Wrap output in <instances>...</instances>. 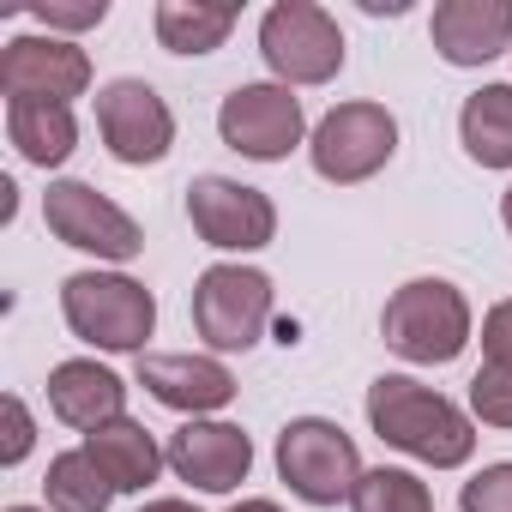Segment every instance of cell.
I'll return each mask as SVG.
<instances>
[{"mask_svg": "<svg viewBox=\"0 0 512 512\" xmlns=\"http://www.w3.org/2000/svg\"><path fill=\"white\" fill-rule=\"evenodd\" d=\"M368 428L392 452H404V458H416L428 470H458V464L476 458L470 410H458L446 392L422 386L416 374H380L368 386Z\"/></svg>", "mask_w": 512, "mask_h": 512, "instance_id": "1", "label": "cell"}, {"mask_svg": "<svg viewBox=\"0 0 512 512\" xmlns=\"http://www.w3.org/2000/svg\"><path fill=\"white\" fill-rule=\"evenodd\" d=\"M380 338L392 356H404L410 368H446L464 356V344L476 338V314L470 296L446 278H410L386 296L380 308Z\"/></svg>", "mask_w": 512, "mask_h": 512, "instance_id": "2", "label": "cell"}, {"mask_svg": "<svg viewBox=\"0 0 512 512\" xmlns=\"http://www.w3.org/2000/svg\"><path fill=\"white\" fill-rule=\"evenodd\" d=\"M61 320L79 344H91L103 356H145V344L157 332V296L127 272L91 266L61 284Z\"/></svg>", "mask_w": 512, "mask_h": 512, "instance_id": "3", "label": "cell"}, {"mask_svg": "<svg viewBox=\"0 0 512 512\" xmlns=\"http://www.w3.org/2000/svg\"><path fill=\"white\" fill-rule=\"evenodd\" d=\"M272 302H278V290L260 266L217 260L193 278V332L205 338L211 356H241L266 338Z\"/></svg>", "mask_w": 512, "mask_h": 512, "instance_id": "4", "label": "cell"}, {"mask_svg": "<svg viewBox=\"0 0 512 512\" xmlns=\"http://www.w3.org/2000/svg\"><path fill=\"white\" fill-rule=\"evenodd\" d=\"M308 157H314V175L332 187L374 181L398 157V115L386 103H368V97L332 103L308 133Z\"/></svg>", "mask_w": 512, "mask_h": 512, "instance_id": "5", "label": "cell"}, {"mask_svg": "<svg viewBox=\"0 0 512 512\" xmlns=\"http://www.w3.org/2000/svg\"><path fill=\"white\" fill-rule=\"evenodd\" d=\"M260 61L278 85H332L344 73V31L320 0H278L260 19Z\"/></svg>", "mask_w": 512, "mask_h": 512, "instance_id": "6", "label": "cell"}, {"mask_svg": "<svg viewBox=\"0 0 512 512\" xmlns=\"http://www.w3.org/2000/svg\"><path fill=\"white\" fill-rule=\"evenodd\" d=\"M43 223L55 241H67L73 253H91L97 266L121 272L127 260L145 253V229L127 205H115L109 193H97L91 181H49L43 193Z\"/></svg>", "mask_w": 512, "mask_h": 512, "instance_id": "7", "label": "cell"}, {"mask_svg": "<svg viewBox=\"0 0 512 512\" xmlns=\"http://www.w3.org/2000/svg\"><path fill=\"white\" fill-rule=\"evenodd\" d=\"M278 476L302 506H338L362 482V452L332 416H296L278 434Z\"/></svg>", "mask_w": 512, "mask_h": 512, "instance_id": "8", "label": "cell"}, {"mask_svg": "<svg viewBox=\"0 0 512 512\" xmlns=\"http://www.w3.org/2000/svg\"><path fill=\"white\" fill-rule=\"evenodd\" d=\"M308 109L290 85L278 79H253V85H235L223 103H217V139L247 157V163H284L296 145H308Z\"/></svg>", "mask_w": 512, "mask_h": 512, "instance_id": "9", "label": "cell"}, {"mask_svg": "<svg viewBox=\"0 0 512 512\" xmlns=\"http://www.w3.org/2000/svg\"><path fill=\"white\" fill-rule=\"evenodd\" d=\"M187 223L217 253H260L278 241V205L272 193L247 187L235 175H193L187 181Z\"/></svg>", "mask_w": 512, "mask_h": 512, "instance_id": "10", "label": "cell"}, {"mask_svg": "<svg viewBox=\"0 0 512 512\" xmlns=\"http://www.w3.org/2000/svg\"><path fill=\"white\" fill-rule=\"evenodd\" d=\"M91 91V55L73 37L25 31L0 49V97L7 103H67Z\"/></svg>", "mask_w": 512, "mask_h": 512, "instance_id": "11", "label": "cell"}, {"mask_svg": "<svg viewBox=\"0 0 512 512\" xmlns=\"http://www.w3.org/2000/svg\"><path fill=\"white\" fill-rule=\"evenodd\" d=\"M97 133H103L109 157L127 169L163 163L175 151V115H169L163 91L145 79H109L97 91Z\"/></svg>", "mask_w": 512, "mask_h": 512, "instance_id": "12", "label": "cell"}, {"mask_svg": "<svg viewBox=\"0 0 512 512\" xmlns=\"http://www.w3.org/2000/svg\"><path fill=\"white\" fill-rule=\"evenodd\" d=\"M169 470L175 482L199 488V494H235L253 470V440L247 428L223 422V416H199V422H181L169 434Z\"/></svg>", "mask_w": 512, "mask_h": 512, "instance_id": "13", "label": "cell"}, {"mask_svg": "<svg viewBox=\"0 0 512 512\" xmlns=\"http://www.w3.org/2000/svg\"><path fill=\"white\" fill-rule=\"evenodd\" d=\"M139 386H145L163 410H175V416H187V422L229 410L235 392H241L223 356H193V350H175V356H139Z\"/></svg>", "mask_w": 512, "mask_h": 512, "instance_id": "14", "label": "cell"}, {"mask_svg": "<svg viewBox=\"0 0 512 512\" xmlns=\"http://www.w3.org/2000/svg\"><path fill=\"white\" fill-rule=\"evenodd\" d=\"M428 37L446 67H488L512 55V0H440Z\"/></svg>", "mask_w": 512, "mask_h": 512, "instance_id": "15", "label": "cell"}, {"mask_svg": "<svg viewBox=\"0 0 512 512\" xmlns=\"http://www.w3.org/2000/svg\"><path fill=\"white\" fill-rule=\"evenodd\" d=\"M49 410H55L67 428L91 434V428L127 416V380H121L109 362H97V356L55 362V368H49Z\"/></svg>", "mask_w": 512, "mask_h": 512, "instance_id": "16", "label": "cell"}, {"mask_svg": "<svg viewBox=\"0 0 512 512\" xmlns=\"http://www.w3.org/2000/svg\"><path fill=\"white\" fill-rule=\"evenodd\" d=\"M79 446L97 458V470L115 482V494H145L163 470H169V452L157 446V434L133 416H115L91 434H79Z\"/></svg>", "mask_w": 512, "mask_h": 512, "instance_id": "17", "label": "cell"}, {"mask_svg": "<svg viewBox=\"0 0 512 512\" xmlns=\"http://www.w3.org/2000/svg\"><path fill=\"white\" fill-rule=\"evenodd\" d=\"M241 25V7L229 0H157L151 31L169 55H211L229 43V31Z\"/></svg>", "mask_w": 512, "mask_h": 512, "instance_id": "18", "label": "cell"}, {"mask_svg": "<svg viewBox=\"0 0 512 512\" xmlns=\"http://www.w3.org/2000/svg\"><path fill=\"white\" fill-rule=\"evenodd\" d=\"M7 139L31 169H61L79 151V121L67 103H7Z\"/></svg>", "mask_w": 512, "mask_h": 512, "instance_id": "19", "label": "cell"}, {"mask_svg": "<svg viewBox=\"0 0 512 512\" xmlns=\"http://www.w3.org/2000/svg\"><path fill=\"white\" fill-rule=\"evenodd\" d=\"M458 139L470 163L482 169H512V85H482L458 109Z\"/></svg>", "mask_w": 512, "mask_h": 512, "instance_id": "20", "label": "cell"}, {"mask_svg": "<svg viewBox=\"0 0 512 512\" xmlns=\"http://www.w3.org/2000/svg\"><path fill=\"white\" fill-rule=\"evenodd\" d=\"M43 506H49V512H109V506H115V482L97 470V458H91L85 446H67V452L49 458Z\"/></svg>", "mask_w": 512, "mask_h": 512, "instance_id": "21", "label": "cell"}, {"mask_svg": "<svg viewBox=\"0 0 512 512\" xmlns=\"http://www.w3.org/2000/svg\"><path fill=\"white\" fill-rule=\"evenodd\" d=\"M350 512H434V494L416 470L374 464V470H362V482L350 494Z\"/></svg>", "mask_w": 512, "mask_h": 512, "instance_id": "22", "label": "cell"}, {"mask_svg": "<svg viewBox=\"0 0 512 512\" xmlns=\"http://www.w3.org/2000/svg\"><path fill=\"white\" fill-rule=\"evenodd\" d=\"M470 422L482 428H512V368L482 362L470 374Z\"/></svg>", "mask_w": 512, "mask_h": 512, "instance_id": "23", "label": "cell"}, {"mask_svg": "<svg viewBox=\"0 0 512 512\" xmlns=\"http://www.w3.org/2000/svg\"><path fill=\"white\" fill-rule=\"evenodd\" d=\"M31 19H37L49 37H73V43H79V31H97V25L109 19V0H37Z\"/></svg>", "mask_w": 512, "mask_h": 512, "instance_id": "24", "label": "cell"}, {"mask_svg": "<svg viewBox=\"0 0 512 512\" xmlns=\"http://www.w3.org/2000/svg\"><path fill=\"white\" fill-rule=\"evenodd\" d=\"M458 512H512V458L482 464V470L458 488Z\"/></svg>", "mask_w": 512, "mask_h": 512, "instance_id": "25", "label": "cell"}, {"mask_svg": "<svg viewBox=\"0 0 512 512\" xmlns=\"http://www.w3.org/2000/svg\"><path fill=\"white\" fill-rule=\"evenodd\" d=\"M0 416H7V428H0V434H7V440H0V464L19 470V464L31 458V446H37V416H31V404H25L19 392L0 398Z\"/></svg>", "mask_w": 512, "mask_h": 512, "instance_id": "26", "label": "cell"}, {"mask_svg": "<svg viewBox=\"0 0 512 512\" xmlns=\"http://www.w3.org/2000/svg\"><path fill=\"white\" fill-rule=\"evenodd\" d=\"M482 362L512 368V296L494 302V308L482 314Z\"/></svg>", "mask_w": 512, "mask_h": 512, "instance_id": "27", "label": "cell"}, {"mask_svg": "<svg viewBox=\"0 0 512 512\" xmlns=\"http://www.w3.org/2000/svg\"><path fill=\"white\" fill-rule=\"evenodd\" d=\"M139 512H199L193 500H181V494H163V500H145Z\"/></svg>", "mask_w": 512, "mask_h": 512, "instance_id": "28", "label": "cell"}, {"mask_svg": "<svg viewBox=\"0 0 512 512\" xmlns=\"http://www.w3.org/2000/svg\"><path fill=\"white\" fill-rule=\"evenodd\" d=\"M0 217H7V223L19 217V187L13 181H0Z\"/></svg>", "mask_w": 512, "mask_h": 512, "instance_id": "29", "label": "cell"}, {"mask_svg": "<svg viewBox=\"0 0 512 512\" xmlns=\"http://www.w3.org/2000/svg\"><path fill=\"white\" fill-rule=\"evenodd\" d=\"M229 512H284V506H278V500H266V494H253V500H235Z\"/></svg>", "mask_w": 512, "mask_h": 512, "instance_id": "30", "label": "cell"}, {"mask_svg": "<svg viewBox=\"0 0 512 512\" xmlns=\"http://www.w3.org/2000/svg\"><path fill=\"white\" fill-rule=\"evenodd\" d=\"M500 223H506V235H512V187L500 193Z\"/></svg>", "mask_w": 512, "mask_h": 512, "instance_id": "31", "label": "cell"}, {"mask_svg": "<svg viewBox=\"0 0 512 512\" xmlns=\"http://www.w3.org/2000/svg\"><path fill=\"white\" fill-rule=\"evenodd\" d=\"M7 512H49V506H7Z\"/></svg>", "mask_w": 512, "mask_h": 512, "instance_id": "32", "label": "cell"}]
</instances>
